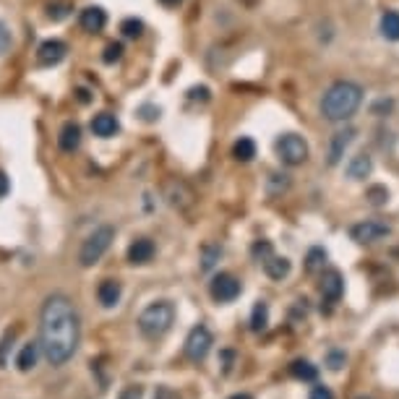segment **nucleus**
Masks as SVG:
<instances>
[{
	"instance_id": "obj_11",
	"label": "nucleus",
	"mask_w": 399,
	"mask_h": 399,
	"mask_svg": "<svg viewBox=\"0 0 399 399\" xmlns=\"http://www.w3.org/2000/svg\"><path fill=\"white\" fill-rule=\"evenodd\" d=\"M345 292V280L337 269H329V272L321 274V295L329 300V303H337Z\"/></svg>"
},
{
	"instance_id": "obj_30",
	"label": "nucleus",
	"mask_w": 399,
	"mask_h": 399,
	"mask_svg": "<svg viewBox=\"0 0 399 399\" xmlns=\"http://www.w3.org/2000/svg\"><path fill=\"white\" fill-rule=\"evenodd\" d=\"M251 254H254L258 261H263V258H269V256L274 254V248H272V243H269V240H256L254 248H251Z\"/></svg>"
},
{
	"instance_id": "obj_4",
	"label": "nucleus",
	"mask_w": 399,
	"mask_h": 399,
	"mask_svg": "<svg viewBox=\"0 0 399 399\" xmlns=\"http://www.w3.org/2000/svg\"><path fill=\"white\" fill-rule=\"evenodd\" d=\"M112 240H115V230H112L110 225H102V227L94 230L92 235L81 243V251H78L81 266H94V263L107 254V248L112 246Z\"/></svg>"
},
{
	"instance_id": "obj_14",
	"label": "nucleus",
	"mask_w": 399,
	"mask_h": 399,
	"mask_svg": "<svg viewBox=\"0 0 399 399\" xmlns=\"http://www.w3.org/2000/svg\"><path fill=\"white\" fill-rule=\"evenodd\" d=\"M120 131V123L112 112H100L92 118V133L100 138H112Z\"/></svg>"
},
{
	"instance_id": "obj_37",
	"label": "nucleus",
	"mask_w": 399,
	"mask_h": 399,
	"mask_svg": "<svg viewBox=\"0 0 399 399\" xmlns=\"http://www.w3.org/2000/svg\"><path fill=\"white\" fill-rule=\"evenodd\" d=\"M144 397V391H141V386H128L126 391H120L118 399H141Z\"/></svg>"
},
{
	"instance_id": "obj_28",
	"label": "nucleus",
	"mask_w": 399,
	"mask_h": 399,
	"mask_svg": "<svg viewBox=\"0 0 399 399\" xmlns=\"http://www.w3.org/2000/svg\"><path fill=\"white\" fill-rule=\"evenodd\" d=\"M120 32H123L126 37H131V40H138L141 32H144V24H141L138 18H126V21L120 24Z\"/></svg>"
},
{
	"instance_id": "obj_36",
	"label": "nucleus",
	"mask_w": 399,
	"mask_h": 399,
	"mask_svg": "<svg viewBox=\"0 0 399 399\" xmlns=\"http://www.w3.org/2000/svg\"><path fill=\"white\" fill-rule=\"evenodd\" d=\"M308 399H334V394H331L329 386H314L311 389V397Z\"/></svg>"
},
{
	"instance_id": "obj_22",
	"label": "nucleus",
	"mask_w": 399,
	"mask_h": 399,
	"mask_svg": "<svg viewBox=\"0 0 399 399\" xmlns=\"http://www.w3.org/2000/svg\"><path fill=\"white\" fill-rule=\"evenodd\" d=\"M381 35L391 42H399V11H386L381 16Z\"/></svg>"
},
{
	"instance_id": "obj_2",
	"label": "nucleus",
	"mask_w": 399,
	"mask_h": 399,
	"mask_svg": "<svg viewBox=\"0 0 399 399\" xmlns=\"http://www.w3.org/2000/svg\"><path fill=\"white\" fill-rule=\"evenodd\" d=\"M363 102V89L355 81H334L321 100V115L331 123L352 118Z\"/></svg>"
},
{
	"instance_id": "obj_3",
	"label": "nucleus",
	"mask_w": 399,
	"mask_h": 399,
	"mask_svg": "<svg viewBox=\"0 0 399 399\" xmlns=\"http://www.w3.org/2000/svg\"><path fill=\"white\" fill-rule=\"evenodd\" d=\"M175 323V308L167 300H157L152 306H146L138 316V329L146 340H160L165 337L170 326Z\"/></svg>"
},
{
	"instance_id": "obj_25",
	"label": "nucleus",
	"mask_w": 399,
	"mask_h": 399,
	"mask_svg": "<svg viewBox=\"0 0 399 399\" xmlns=\"http://www.w3.org/2000/svg\"><path fill=\"white\" fill-rule=\"evenodd\" d=\"M323 263H326V251L323 248H311L306 256L308 272H323Z\"/></svg>"
},
{
	"instance_id": "obj_35",
	"label": "nucleus",
	"mask_w": 399,
	"mask_h": 399,
	"mask_svg": "<svg viewBox=\"0 0 399 399\" xmlns=\"http://www.w3.org/2000/svg\"><path fill=\"white\" fill-rule=\"evenodd\" d=\"M287 186H290L287 175H272V193H280V191H285Z\"/></svg>"
},
{
	"instance_id": "obj_40",
	"label": "nucleus",
	"mask_w": 399,
	"mask_h": 399,
	"mask_svg": "<svg viewBox=\"0 0 399 399\" xmlns=\"http://www.w3.org/2000/svg\"><path fill=\"white\" fill-rule=\"evenodd\" d=\"M160 3L165 6V8H178L183 0H160Z\"/></svg>"
},
{
	"instance_id": "obj_19",
	"label": "nucleus",
	"mask_w": 399,
	"mask_h": 399,
	"mask_svg": "<svg viewBox=\"0 0 399 399\" xmlns=\"http://www.w3.org/2000/svg\"><path fill=\"white\" fill-rule=\"evenodd\" d=\"M371 170H374L371 157H368V154H357V157H352L347 165V178L350 180H365L368 175H371Z\"/></svg>"
},
{
	"instance_id": "obj_20",
	"label": "nucleus",
	"mask_w": 399,
	"mask_h": 399,
	"mask_svg": "<svg viewBox=\"0 0 399 399\" xmlns=\"http://www.w3.org/2000/svg\"><path fill=\"white\" fill-rule=\"evenodd\" d=\"M37 357H40V342H26L24 347H21V352H18V357H16L18 371H29V368H35Z\"/></svg>"
},
{
	"instance_id": "obj_18",
	"label": "nucleus",
	"mask_w": 399,
	"mask_h": 399,
	"mask_svg": "<svg viewBox=\"0 0 399 399\" xmlns=\"http://www.w3.org/2000/svg\"><path fill=\"white\" fill-rule=\"evenodd\" d=\"M191 198H193V193L188 191L186 183H178V180L167 183V201H170L175 209H186V206L191 204Z\"/></svg>"
},
{
	"instance_id": "obj_41",
	"label": "nucleus",
	"mask_w": 399,
	"mask_h": 399,
	"mask_svg": "<svg viewBox=\"0 0 399 399\" xmlns=\"http://www.w3.org/2000/svg\"><path fill=\"white\" fill-rule=\"evenodd\" d=\"M379 110H386V112H389V110H391V102H376V105H374V112H379Z\"/></svg>"
},
{
	"instance_id": "obj_6",
	"label": "nucleus",
	"mask_w": 399,
	"mask_h": 399,
	"mask_svg": "<svg viewBox=\"0 0 399 399\" xmlns=\"http://www.w3.org/2000/svg\"><path fill=\"white\" fill-rule=\"evenodd\" d=\"M391 235V227L386 222L381 220H365V222H357L352 225L350 230V238L360 243V246H371V243H379V240L389 238Z\"/></svg>"
},
{
	"instance_id": "obj_23",
	"label": "nucleus",
	"mask_w": 399,
	"mask_h": 399,
	"mask_svg": "<svg viewBox=\"0 0 399 399\" xmlns=\"http://www.w3.org/2000/svg\"><path fill=\"white\" fill-rule=\"evenodd\" d=\"M232 157L238 162H251L256 157V141L248 136H240L232 146Z\"/></svg>"
},
{
	"instance_id": "obj_7",
	"label": "nucleus",
	"mask_w": 399,
	"mask_h": 399,
	"mask_svg": "<svg viewBox=\"0 0 399 399\" xmlns=\"http://www.w3.org/2000/svg\"><path fill=\"white\" fill-rule=\"evenodd\" d=\"M212 345H214L212 331L206 329V326H196V329H191V334H188L186 340V357L193 360V363H201L209 355Z\"/></svg>"
},
{
	"instance_id": "obj_16",
	"label": "nucleus",
	"mask_w": 399,
	"mask_h": 399,
	"mask_svg": "<svg viewBox=\"0 0 399 399\" xmlns=\"http://www.w3.org/2000/svg\"><path fill=\"white\" fill-rule=\"evenodd\" d=\"M58 144L63 152H76L78 146H81V128H78V123H66V126L60 128Z\"/></svg>"
},
{
	"instance_id": "obj_9",
	"label": "nucleus",
	"mask_w": 399,
	"mask_h": 399,
	"mask_svg": "<svg viewBox=\"0 0 399 399\" xmlns=\"http://www.w3.org/2000/svg\"><path fill=\"white\" fill-rule=\"evenodd\" d=\"M66 52H69V47H66L63 40H44L40 44V50H37V63L44 66V69H52L66 58Z\"/></svg>"
},
{
	"instance_id": "obj_1",
	"label": "nucleus",
	"mask_w": 399,
	"mask_h": 399,
	"mask_svg": "<svg viewBox=\"0 0 399 399\" xmlns=\"http://www.w3.org/2000/svg\"><path fill=\"white\" fill-rule=\"evenodd\" d=\"M78 337H81V326L71 297L60 292L50 295L40 311V350L47 357V363H69L78 347Z\"/></svg>"
},
{
	"instance_id": "obj_33",
	"label": "nucleus",
	"mask_w": 399,
	"mask_h": 399,
	"mask_svg": "<svg viewBox=\"0 0 399 399\" xmlns=\"http://www.w3.org/2000/svg\"><path fill=\"white\" fill-rule=\"evenodd\" d=\"M345 360H347V357H345V352H340V350H331L329 355H326V365H329L331 371H340L342 365H345Z\"/></svg>"
},
{
	"instance_id": "obj_27",
	"label": "nucleus",
	"mask_w": 399,
	"mask_h": 399,
	"mask_svg": "<svg viewBox=\"0 0 399 399\" xmlns=\"http://www.w3.org/2000/svg\"><path fill=\"white\" fill-rule=\"evenodd\" d=\"M365 198H368V204L371 206H386V201H389V191H386V186H371L368 191H365Z\"/></svg>"
},
{
	"instance_id": "obj_34",
	"label": "nucleus",
	"mask_w": 399,
	"mask_h": 399,
	"mask_svg": "<svg viewBox=\"0 0 399 399\" xmlns=\"http://www.w3.org/2000/svg\"><path fill=\"white\" fill-rule=\"evenodd\" d=\"M138 115H141L146 123H152V120L160 118V107H154V105H144V107H138Z\"/></svg>"
},
{
	"instance_id": "obj_31",
	"label": "nucleus",
	"mask_w": 399,
	"mask_h": 399,
	"mask_svg": "<svg viewBox=\"0 0 399 399\" xmlns=\"http://www.w3.org/2000/svg\"><path fill=\"white\" fill-rule=\"evenodd\" d=\"M11 47H13V37H11V29L3 21H0V58L6 55V52H11Z\"/></svg>"
},
{
	"instance_id": "obj_12",
	"label": "nucleus",
	"mask_w": 399,
	"mask_h": 399,
	"mask_svg": "<svg viewBox=\"0 0 399 399\" xmlns=\"http://www.w3.org/2000/svg\"><path fill=\"white\" fill-rule=\"evenodd\" d=\"M352 138H355V128H342L337 131L334 136H331V149H329V165H340V160L345 157V149L352 144Z\"/></svg>"
},
{
	"instance_id": "obj_42",
	"label": "nucleus",
	"mask_w": 399,
	"mask_h": 399,
	"mask_svg": "<svg viewBox=\"0 0 399 399\" xmlns=\"http://www.w3.org/2000/svg\"><path fill=\"white\" fill-rule=\"evenodd\" d=\"M230 399H254V397H251V394H232Z\"/></svg>"
},
{
	"instance_id": "obj_13",
	"label": "nucleus",
	"mask_w": 399,
	"mask_h": 399,
	"mask_svg": "<svg viewBox=\"0 0 399 399\" xmlns=\"http://www.w3.org/2000/svg\"><path fill=\"white\" fill-rule=\"evenodd\" d=\"M154 254H157V248H154V243L149 238H138L131 243V248H128V261L136 263V266H144V263H149L154 258Z\"/></svg>"
},
{
	"instance_id": "obj_15",
	"label": "nucleus",
	"mask_w": 399,
	"mask_h": 399,
	"mask_svg": "<svg viewBox=\"0 0 399 399\" xmlns=\"http://www.w3.org/2000/svg\"><path fill=\"white\" fill-rule=\"evenodd\" d=\"M120 295H123V287H120L118 280H102L100 287H97V297L105 308H115L118 306Z\"/></svg>"
},
{
	"instance_id": "obj_17",
	"label": "nucleus",
	"mask_w": 399,
	"mask_h": 399,
	"mask_svg": "<svg viewBox=\"0 0 399 399\" xmlns=\"http://www.w3.org/2000/svg\"><path fill=\"white\" fill-rule=\"evenodd\" d=\"M263 272H266V277L269 280H285L290 274V261L285 258V256H269V258H263Z\"/></svg>"
},
{
	"instance_id": "obj_8",
	"label": "nucleus",
	"mask_w": 399,
	"mask_h": 399,
	"mask_svg": "<svg viewBox=\"0 0 399 399\" xmlns=\"http://www.w3.org/2000/svg\"><path fill=\"white\" fill-rule=\"evenodd\" d=\"M240 290H243L240 287V280L227 272L217 274L212 280V285H209V292H212V297L217 303H232L240 295Z\"/></svg>"
},
{
	"instance_id": "obj_32",
	"label": "nucleus",
	"mask_w": 399,
	"mask_h": 399,
	"mask_svg": "<svg viewBox=\"0 0 399 399\" xmlns=\"http://www.w3.org/2000/svg\"><path fill=\"white\" fill-rule=\"evenodd\" d=\"M120 58H123V44L120 42H110L105 47V55H102L105 63H118Z\"/></svg>"
},
{
	"instance_id": "obj_43",
	"label": "nucleus",
	"mask_w": 399,
	"mask_h": 399,
	"mask_svg": "<svg viewBox=\"0 0 399 399\" xmlns=\"http://www.w3.org/2000/svg\"><path fill=\"white\" fill-rule=\"evenodd\" d=\"M357 399H371V397H357Z\"/></svg>"
},
{
	"instance_id": "obj_29",
	"label": "nucleus",
	"mask_w": 399,
	"mask_h": 399,
	"mask_svg": "<svg viewBox=\"0 0 399 399\" xmlns=\"http://www.w3.org/2000/svg\"><path fill=\"white\" fill-rule=\"evenodd\" d=\"M222 256V248L220 246H209V248H204V258H201V269L204 272H209L212 269L214 263H217V258Z\"/></svg>"
},
{
	"instance_id": "obj_21",
	"label": "nucleus",
	"mask_w": 399,
	"mask_h": 399,
	"mask_svg": "<svg viewBox=\"0 0 399 399\" xmlns=\"http://www.w3.org/2000/svg\"><path fill=\"white\" fill-rule=\"evenodd\" d=\"M290 374L297 381H316L318 379V368L311 360H295V363L290 365Z\"/></svg>"
},
{
	"instance_id": "obj_24",
	"label": "nucleus",
	"mask_w": 399,
	"mask_h": 399,
	"mask_svg": "<svg viewBox=\"0 0 399 399\" xmlns=\"http://www.w3.org/2000/svg\"><path fill=\"white\" fill-rule=\"evenodd\" d=\"M266 323H269V308H266V303H256L254 314H251V329L263 331L266 329Z\"/></svg>"
},
{
	"instance_id": "obj_5",
	"label": "nucleus",
	"mask_w": 399,
	"mask_h": 399,
	"mask_svg": "<svg viewBox=\"0 0 399 399\" xmlns=\"http://www.w3.org/2000/svg\"><path fill=\"white\" fill-rule=\"evenodd\" d=\"M277 154H280V160L290 167H297V165H303L308 160V144L303 136H297V133H282L277 138Z\"/></svg>"
},
{
	"instance_id": "obj_26",
	"label": "nucleus",
	"mask_w": 399,
	"mask_h": 399,
	"mask_svg": "<svg viewBox=\"0 0 399 399\" xmlns=\"http://www.w3.org/2000/svg\"><path fill=\"white\" fill-rule=\"evenodd\" d=\"M73 11V3L71 0H55V3H50L47 6V18H52V21H60V18H66Z\"/></svg>"
},
{
	"instance_id": "obj_10",
	"label": "nucleus",
	"mask_w": 399,
	"mask_h": 399,
	"mask_svg": "<svg viewBox=\"0 0 399 399\" xmlns=\"http://www.w3.org/2000/svg\"><path fill=\"white\" fill-rule=\"evenodd\" d=\"M78 24H81V29L89 32V35H100L105 26H107V13H105V8H100V6H89V8L81 11Z\"/></svg>"
},
{
	"instance_id": "obj_38",
	"label": "nucleus",
	"mask_w": 399,
	"mask_h": 399,
	"mask_svg": "<svg viewBox=\"0 0 399 399\" xmlns=\"http://www.w3.org/2000/svg\"><path fill=\"white\" fill-rule=\"evenodd\" d=\"M154 399H180V397L170 389V386H157V391H154Z\"/></svg>"
},
{
	"instance_id": "obj_39",
	"label": "nucleus",
	"mask_w": 399,
	"mask_h": 399,
	"mask_svg": "<svg viewBox=\"0 0 399 399\" xmlns=\"http://www.w3.org/2000/svg\"><path fill=\"white\" fill-rule=\"evenodd\" d=\"M8 191H11V180H8L6 172L0 170V198H3V196H8Z\"/></svg>"
}]
</instances>
